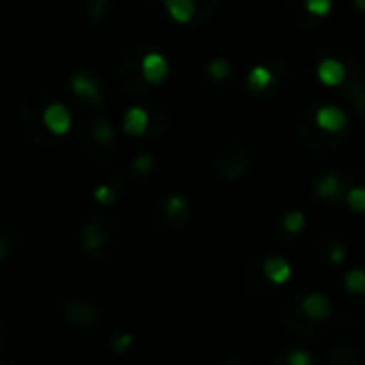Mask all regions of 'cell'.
Instances as JSON below:
<instances>
[{
    "label": "cell",
    "mask_w": 365,
    "mask_h": 365,
    "mask_svg": "<svg viewBox=\"0 0 365 365\" xmlns=\"http://www.w3.org/2000/svg\"><path fill=\"white\" fill-rule=\"evenodd\" d=\"M82 250L99 262L112 260L123 243V232L116 222L108 217H91L82 228Z\"/></svg>",
    "instance_id": "1"
},
{
    "label": "cell",
    "mask_w": 365,
    "mask_h": 365,
    "mask_svg": "<svg viewBox=\"0 0 365 365\" xmlns=\"http://www.w3.org/2000/svg\"><path fill=\"white\" fill-rule=\"evenodd\" d=\"M52 318L61 322L67 331L88 335L99 324L97 307L82 297H65L52 305Z\"/></svg>",
    "instance_id": "2"
},
{
    "label": "cell",
    "mask_w": 365,
    "mask_h": 365,
    "mask_svg": "<svg viewBox=\"0 0 365 365\" xmlns=\"http://www.w3.org/2000/svg\"><path fill=\"white\" fill-rule=\"evenodd\" d=\"M43 112H46V95L43 93H33L29 95L20 110H18V129L20 133L37 146H48L54 135L48 131L46 123H43Z\"/></svg>",
    "instance_id": "3"
},
{
    "label": "cell",
    "mask_w": 365,
    "mask_h": 365,
    "mask_svg": "<svg viewBox=\"0 0 365 365\" xmlns=\"http://www.w3.org/2000/svg\"><path fill=\"white\" fill-rule=\"evenodd\" d=\"M282 320H284V327L297 335V337H320L324 331H329L331 322L329 318L327 320H314L309 318L303 309H301V301H290L284 312H282Z\"/></svg>",
    "instance_id": "4"
},
{
    "label": "cell",
    "mask_w": 365,
    "mask_h": 365,
    "mask_svg": "<svg viewBox=\"0 0 365 365\" xmlns=\"http://www.w3.org/2000/svg\"><path fill=\"white\" fill-rule=\"evenodd\" d=\"M69 86H71V93L76 97H82L84 101H88L93 108L101 106V99H103V88L101 84L88 73V71H76L69 80Z\"/></svg>",
    "instance_id": "5"
},
{
    "label": "cell",
    "mask_w": 365,
    "mask_h": 365,
    "mask_svg": "<svg viewBox=\"0 0 365 365\" xmlns=\"http://www.w3.org/2000/svg\"><path fill=\"white\" fill-rule=\"evenodd\" d=\"M43 123L48 127V131L54 135V138H63L65 133H69L71 129V114L69 110L58 103V101H52L46 106V112H43Z\"/></svg>",
    "instance_id": "6"
},
{
    "label": "cell",
    "mask_w": 365,
    "mask_h": 365,
    "mask_svg": "<svg viewBox=\"0 0 365 365\" xmlns=\"http://www.w3.org/2000/svg\"><path fill=\"white\" fill-rule=\"evenodd\" d=\"M140 71H142V78L148 84L159 86V84L165 82V78L170 73V67H168V61L159 52H148L140 61Z\"/></svg>",
    "instance_id": "7"
},
{
    "label": "cell",
    "mask_w": 365,
    "mask_h": 365,
    "mask_svg": "<svg viewBox=\"0 0 365 365\" xmlns=\"http://www.w3.org/2000/svg\"><path fill=\"white\" fill-rule=\"evenodd\" d=\"M356 361V348L350 337L341 335L335 337L327 348V363L329 365H352Z\"/></svg>",
    "instance_id": "8"
},
{
    "label": "cell",
    "mask_w": 365,
    "mask_h": 365,
    "mask_svg": "<svg viewBox=\"0 0 365 365\" xmlns=\"http://www.w3.org/2000/svg\"><path fill=\"white\" fill-rule=\"evenodd\" d=\"M262 275L267 277L269 284L273 286H284L290 277H292V269L290 264L279 258V256H271L262 262Z\"/></svg>",
    "instance_id": "9"
},
{
    "label": "cell",
    "mask_w": 365,
    "mask_h": 365,
    "mask_svg": "<svg viewBox=\"0 0 365 365\" xmlns=\"http://www.w3.org/2000/svg\"><path fill=\"white\" fill-rule=\"evenodd\" d=\"M314 120H316L318 129H322L327 133H337V131H341L346 127V114L339 108H333V106L318 108Z\"/></svg>",
    "instance_id": "10"
},
{
    "label": "cell",
    "mask_w": 365,
    "mask_h": 365,
    "mask_svg": "<svg viewBox=\"0 0 365 365\" xmlns=\"http://www.w3.org/2000/svg\"><path fill=\"white\" fill-rule=\"evenodd\" d=\"M301 309L314 318V320H327L331 316V303L324 294L320 292H312V294H305L301 299Z\"/></svg>",
    "instance_id": "11"
},
{
    "label": "cell",
    "mask_w": 365,
    "mask_h": 365,
    "mask_svg": "<svg viewBox=\"0 0 365 365\" xmlns=\"http://www.w3.org/2000/svg\"><path fill=\"white\" fill-rule=\"evenodd\" d=\"M161 3H163V7L168 9L170 18L176 20L178 24H187V22H192L194 16H196V9H198L196 0H161Z\"/></svg>",
    "instance_id": "12"
},
{
    "label": "cell",
    "mask_w": 365,
    "mask_h": 365,
    "mask_svg": "<svg viewBox=\"0 0 365 365\" xmlns=\"http://www.w3.org/2000/svg\"><path fill=\"white\" fill-rule=\"evenodd\" d=\"M318 80L324 86H339L346 80V69L339 61L335 58H324L318 65Z\"/></svg>",
    "instance_id": "13"
},
{
    "label": "cell",
    "mask_w": 365,
    "mask_h": 365,
    "mask_svg": "<svg viewBox=\"0 0 365 365\" xmlns=\"http://www.w3.org/2000/svg\"><path fill=\"white\" fill-rule=\"evenodd\" d=\"M148 127V112L144 108H129L123 118V129L131 138H140Z\"/></svg>",
    "instance_id": "14"
},
{
    "label": "cell",
    "mask_w": 365,
    "mask_h": 365,
    "mask_svg": "<svg viewBox=\"0 0 365 365\" xmlns=\"http://www.w3.org/2000/svg\"><path fill=\"white\" fill-rule=\"evenodd\" d=\"M316 194L322 200H337L341 196V180H339V176L333 174V172L322 174L318 178V182H316Z\"/></svg>",
    "instance_id": "15"
},
{
    "label": "cell",
    "mask_w": 365,
    "mask_h": 365,
    "mask_svg": "<svg viewBox=\"0 0 365 365\" xmlns=\"http://www.w3.org/2000/svg\"><path fill=\"white\" fill-rule=\"evenodd\" d=\"M91 142L97 144L99 148L103 146H110L114 142V129L110 125V120L106 116H97L93 120V127H91Z\"/></svg>",
    "instance_id": "16"
},
{
    "label": "cell",
    "mask_w": 365,
    "mask_h": 365,
    "mask_svg": "<svg viewBox=\"0 0 365 365\" xmlns=\"http://www.w3.org/2000/svg\"><path fill=\"white\" fill-rule=\"evenodd\" d=\"M163 213L170 220H180V217H185L190 213V202L182 196H170L165 200V205H163Z\"/></svg>",
    "instance_id": "17"
},
{
    "label": "cell",
    "mask_w": 365,
    "mask_h": 365,
    "mask_svg": "<svg viewBox=\"0 0 365 365\" xmlns=\"http://www.w3.org/2000/svg\"><path fill=\"white\" fill-rule=\"evenodd\" d=\"M273 82V76L267 67H254L247 76V88L254 91V93H260L264 91L269 84Z\"/></svg>",
    "instance_id": "18"
},
{
    "label": "cell",
    "mask_w": 365,
    "mask_h": 365,
    "mask_svg": "<svg viewBox=\"0 0 365 365\" xmlns=\"http://www.w3.org/2000/svg\"><path fill=\"white\" fill-rule=\"evenodd\" d=\"M344 288L352 294H365V269H352L344 277Z\"/></svg>",
    "instance_id": "19"
},
{
    "label": "cell",
    "mask_w": 365,
    "mask_h": 365,
    "mask_svg": "<svg viewBox=\"0 0 365 365\" xmlns=\"http://www.w3.org/2000/svg\"><path fill=\"white\" fill-rule=\"evenodd\" d=\"M131 344H133V335L131 333H116L110 339V350L116 356H123V354H127V350L131 348Z\"/></svg>",
    "instance_id": "20"
},
{
    "label": "cell",
    "mask_w": 365,
    "mask_h": 365,
    "mask_svg": "<svg viewBox=\"0 0 365 365\" xmlns=\"http://www.w3.org/2000/svg\"><path fill=\"white\" fill-rule=\"evenodd\" d=\"M93 198L101 205V207H110V205H114L116 202V198H118V194H116V190L112 187V185H99L95 192H93Z\"/></svg>",
    "instance_id": "21"
},
{
    "label": "cell",
    "mask_w": 365,
    "mask_h": 365,
    "mask_svg": "<svg viewBox=\"0 0 365 365\" xmlns=\"http://www.w3.org/2000/svg\"><path fill=\"white\" fill-rule=\"evenodd\" d=\"M305 226V215L301 211H290L286 217H284V230L290 232V235H297L301 232Z\"/></svg>",
    "instance_id": "22"
},
{
    "label": "cell",
    "mask_w": 365,
    "mask_h": 365,
    "mask_svg": "<svg viewBox=\"0 0 365 365\" xmlns=\"http://www.w3.org/2000/svg\"><path fill=\"white\" fill-rule=\"evenodd\" d=\"M346 202L352 211L365 213V187H352L346 196Z\"/></svg>",
    "instance_id": "23"
},
{
    "label": "cell",
    "mask_w": 365,
    "mask_h": 365,
    "mask_svg": "<svg viewBox=\"0 0 365 365\" xmlns=\"http://www.w3.org/2000/svg\"><path fill=\"white\" fill-rule=\"evenodd\" d=\"M348 95L352 97L359 114H365V86L361 82H350L348 84Z\"/></svg>",
    "instance_id": "24"
},
{
    "label": "cell",
    "mask_w": 365,
    "mask_h": 365,
    "mask_svg": "<svg viewBox=\"0 0 365 365\" xmlns=\"http://www.w3.org/2000/svg\"><path fill=\"white\" fill-rule=\"evenodd\" d=\"M286 363L288 365H314V359L307 350H301V348H294V350H288L284 354Z\"/></svg>",
    "instance_id": "25"
},
{
    "label": "cell",
    "mask_w": 365,
    "mask_h": 365,
    "mask_svg": "<svg viewBox=\"0 0 365 365\" xmlns=\"http://www.w3.org/2000/svg\"><path fill=\"white\" fill-rule=\"evenodd\" d=\"M333 0H305V9L316 16V18H324L331 11Z\"/></svg>",
    "instance_id": "26"
},
{
    "label": "cell",
    "mask_w": 365,
    "mask_h": 365,
    "mask_svg": "<svg viewBox=\"0 0 365 365\" xmlns=\"http://www.w3.org/2000/svg\"><path fill=\"white\" fill-rule=\"evenodd\" d=\"M209 76L215 78V80H226L230 76V63L226 58H215L209 65Z\"/></svg>",
    "instance_id": "27"
},
{
    "label": "cell",
    "mask_w": 365,
    "mask_h": 365,
    "mask_svg": "<svg viewBox=\"0 0 365 365\" xmlns=\"http://www.w3.org/2000/svg\"><path fill=\"white\" fill-rule=\"evenodd\" d=\"M327 260L331 264H341L346 260V245L341 241H333L329 245V252H327Z\"/></svg>",
    "instance_id": "28"
},
{
    "label": "cell",
    "mask_w": 365,
    "mask_h": 365,
    "mask_svg": "<svg viewBox=\"0 0 365 365\" xmlns=\"http://www.w3.org/2000/svg\"><path fill=\"white\" fill-rule=\"evenodd\" d=\"M153 165H155V159H153L150 155H138L131 168H133L135 174L144 176V174H148V172L153 170Z\"/></svg>",
    "instance_id": "29"
},
{
    "label": "cell",
    "mask_w": 365,
    "mask_h": 365,
    "mask_svg": "<svg viewBox=\"0 0 365 365\" xmlns=\"http://www.w3.org/2000/svg\"><path fill=\"white\" fill-rule=\"evenodd\" d=\"M106 9H108V3H106V0H93L91 7H88V18H91V20H99L101 14H103Z\"/></svg>",
    "instance_id": "30"
},
{
    "label": "cell",
    "mask_w": 365,
    "mask_h": 365,
    "mask_svg": "<svg viewBox=\"0 0 365 365\" xmlns=\"http://www.w3.org/2000/svg\"><path fill=\"white\" fill-rule=\"evenodd\" d=\"M9 337H11V327H9L7 320L0 318V350H3L9 344Z\"/></svg>",
    "instance_id": "31"
},
{
    "label": "cell",
    "mask_w": 365,
    "mask_h": 365,
    "mask_svg": "<svg viewBox=\"0 0 365 365\" xmlns=\"http://www.w3.org/2000/svg\"><path fill=\"white\" fill-rule=\"evenodd\" d=\"M220 365H247L243 359H239V356H226Z\"/></svg>",
    "instance_id": "32"
},
{
    "label": "cell",
    "mask_w": 365,
    "mask_h": 365,
    "mask_svg": "<svg viewBox=\"0 0 365 365\" xmlns=\"http://www.w3.org/2000/svg\"><path fill=\"white\" fill-rule=\"evenodd\" d=\"M269 365H288L286 363V359H284V354H279V356H275V359H271V363Z\"/></svg>",
    "instance_id": "33"
},
{
    "label": "cell",
    "mask_w": 365,
    "mask_h": 365,
    "mask_svg": "<svg viewBox=\"0 0 365 365\" xmlns=\"http://www.w3.org/2000/svg\"><path fill=\"white\" fill-rule=\"evenodd\" d=\"M354 7H356L361 14H365V0H354Z\"/></svg>",
    "instance_id": "34"
},
{
    "label": "cell",
    "mask_w": 365,
    "mask_h": 365,
    "mask_svg": "<svg viewBox=\"0 0 365 365\" xmlns=\"http://www.w3.org/2000/svg\"><path fill=\"white\" fill-rule=\"evenodd\" d=\"M5 258V243H3V239H0V260Z\"/></svg>",
    "instance_id": "35"
}]
</instances>
